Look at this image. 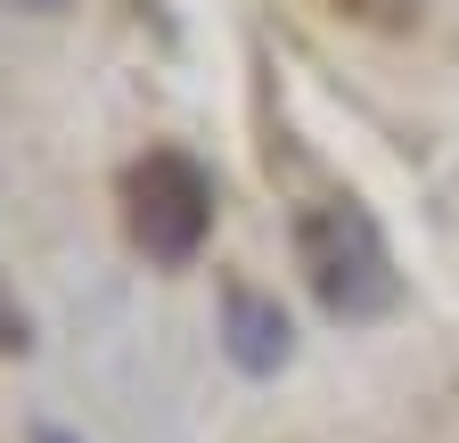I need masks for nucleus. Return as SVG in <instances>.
<instances>
[{"label":"nucleus","instance_id":"obj_1","mask_svg":"<svg viewBox=\"0 0 459 443\" xmlns=\"http://www.w3.org/2000/svg\"><path fill=\"white\" fill-rule=\"evenodd\" d=\"M296 271H304L312 304L344 328L385 320L402 304V271L385 255V230L353 189H328V197L296 205Z\"/></svg>","mask_w":459,"mask_h":443},{"label":"nucleus","instance_id":"obj_2","mask_svg":"<svg viewBox=\"0 0 459 443\" xmlns=\"http://www.w3.org/2000/svg\"><path fill=\"white\" fill-rule=\"evenodd\" d=\"M115 197H124V239L156 271H181V263L205 255V239H213V173L189 148H140L124 164V181H115Z\"/></svg>","mask_w":459,"mask_h":443},{"label":"nucleus","instance_id":"obj_3","mask_svg":"<svg viewBox=\"0 0 459 443\" xmlns=\"http://www.w3.org/2000/svg\"><path fill=\"white\" fill-rule=\"evenodd\" d=\"M221 353L238 361L247 378L287 369V353H296V328H287L279 296H263V288H247V280H230V288H221Z\"/></svg>","mask_w":459,"mask_h":443},{"label":"nucleus","instance_id":"obj_4","mask_svg":"<svg viewBox=\"0 0 459 443\" xmlns=\"http://www.w3.org/2000/svg\"><path fill=\"white\" fill-rule=\"evenodd\" d=\"M0 353H25V312H9V288H0Z\"/></svg>","mask_w":459,"mask_h":443},{"label":"nucleus","instance_id":"obj_5","mask_svg":"<svg viewBox=\"0 0 459 443\" xmlns=\"http://www.w3.org/2000/svg\"><path fill=\"white\" fill-rule=\"evenodd\" d=\"M25 443H74V435H66V427H33Z\"/></svg>","mask_w":459,"mask_h":443},{"label":"nucleus","instance_id":"obj_6","mask_svg":"<svg viewBox=\"0 0 459 443\" xmlns=\"http://www.w3.org/2000/svg\"><path fill=\"white\" fill-rule=\"evenodd\" d=\"M17 9H33V17H49V9H74V0H17Z\"/></svg>","mask_w":459,"mask_h":443}]
</instances>
